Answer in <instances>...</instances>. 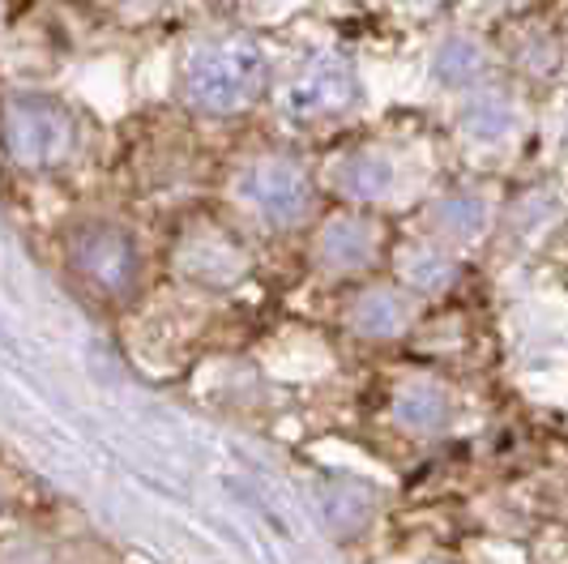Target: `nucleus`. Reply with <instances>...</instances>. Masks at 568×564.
<instances>
[{
    "label": "nucleus",
    "mask_w": 568,
    "mask_h": 564,
    "mask_svg": "<svg viewBox=\"0 0 568 564\" xmlns=\"http://www.w3.org/2000/svg\"><path fill=\"white\" fill-rule=\"evenodd\" d=\"M265 52L253 39H210L184 64V99L210 115H231L244 112L248 103H256L261 85H265Z\"/></svg>",
    "instance_id": "f257e3e1"
},
{
    "label": "nucleus",
    "mask_w": 568,
    "mask_h": 564,
    "mask_svg": "<svg viewBox=\"0 0 568 564\" xmlns=\"http://www.w3.org/2000/svg\"><path fill=\"white\" fill-rule=\"evenodd\" d=\"M235 201L240 210L265 231H295L308 223L316 205V184L300 159L286 154H261L244 163L235 175Z\"/></svg>",
    "instance_id": "f03ea898"
},
{
    "label": "nucleus",
    "mask_w": 568,
    "mask_h": 564,
    "mask_svg": "<svg viewBox=\"0 0 568 564\" xmlns=\"http://www.w3.org/2000/svg\"><path fill=\"white\" fill-rule=\"evenodd\" d=\"M359 73L355 64L338 52H313L304 57L291 73H286L283 90H278V112L291 120V124H329V120H342L359 108Z\"/></svg>",
    "instance_id": "7ed1b4c3"
},
{
    "label": "nucleus",
    "mask_w": 568,
    "mask_h": 564,
    "mask_svg": "<svg viewBox=\"0 0 568 564\" xmlns=\"http://www.w3.org/2000/svg\"><path fill=\"white\" fill-rule=\"evenodd\" d=\"M454 133L466 150L475 154H509L530 133V108L526 99L505 82H491L466 99H457L454 108Z\"/></svg>",
    "instance_id": "20e7f679"
},
{
    "label": "nucleus",
    "mask_w": 568,
    "mask_h": 564,
    "mask_svg": "<svg viewBox=\"0 0 568 564\" xmlns=\"http://www.w3.org/2000/svg\"><path fill=\"white\" fill-rule=\"evenodd\" d=\"M4 145L27 168H57L78 150V120L52 99L18 94L4 103Z\"/></svg>",
    "instance_id": "39448f33"
},
{
    "label": "nucleus",
    "mask_w": 568,
    "mask_h": 564,
    "mask_svg": "<svg viewBox=\"0 0 568 564\" xmlns=\"http://www.w3.org/2000/svg\"><path fill=\"white\" fill-rule=\"evenodd\" d=\"M385 256V231L368 210H338L313 235V265L321 279L346 282L368 274L372 265Z\"/></svg>",
    "instance_id": "423d86ee"
},
{
    "label": "nucleus",
    "mask_w": 568,
    "mask_h": 564,
    "mask_svg": "<svg viewBox=\"0 0 568 564\" xmlns=\"http://www.w3.org/2000/svg\"><path fill=\"white\" fill-rule=\"evenodd\" d=\"M491 226H496V193L479 180H454L424 205V235L440 240L454 253L484 244Z\"/></svg>",
    "instance_id": "0eeeda50"
},
{
    "label": "nucleus",
    "mask_w": 568,
    "mask_h": 564,
    "mask_svg": "<svg viewBox=\"0 0 568 564\" xmlns=\"http://www.w3.org/2000/svg\"><path fill=\"white\" fill-rule=\"evenodd\" d=\"M402 154L385 141H359V145H346L334 168H329V184L346 205L355 210H372V205H385L402 193Z\"/></svg>",
    "instance_id": "6e6552de"
},
{
    "label": "nucleus",
    "mask_w": 568,
    "mask_h": 564,
    "mask_svg": "<svg viewBox=\"0 0 568 564\" xmlns=\"http://www.w3.org/2000/svg\"><path fill=\"white\" fill-rule=\"evenodd\" d=\"M427 78L457 103L484 85L500 82V52L475 30H445L427 52Z\"/></svg>",
    "instance_id": "1a4fd4ad"
},
{
    "label": "nucleus",
    "mask_w": 568,
    "mask_h": 564,
    "mask_svg": "<svg viewBox=\"0 0 568 564\" xmlns=\"http://www.w3.org/2000/svg\"><path fill=\"white\" fill-rule=\"evenodd\" d=\"M419 295H410L402 282H376L364 286L351 309H346V325L351 334H359L364 342H398L415 330L419 321Z\"/></svg>",
    "instance_id": "9d476101"
},
{
    "label": "nucleus",
    "mask_w": 568,
    "mask_h": 564,
    "mask_svg": "<svg viewBox=\"0 0 568 564\" xmlns=\"http://www.w3.org/2000/svg\"><path fill=\"white\" fill-rule=\"evenodd\" d=\"M394 274H398V282L410 295L440 300L462 282V253L445 249L440 240L419 231V235H406L394 249Z\"/></svg>",
    "instance_id": "9b49d317"
},
{
    "label": "nucleus",
    "mask_w": 568,
    "mask_h": 564,
    "mask_svg": "<svg viewBox=\"0 0 568 564\" xmlns=\"http://www.w3.org/2000/svg\"><path fill=\"white\" fill-rule=\"evenodd\" d=\"M73 265H78V274L85 282H94L99 291L115 295V291L133 286V279H138V249H133L129 235H120L112 226H90L73 244Z\"/></svg>",
    "instance_id": "f8f14e48"
},
{
    "label": "nucleus",
    "mask_w": 568,
    "mask_h": 564,
    "mask_svg": "<svg viewBox=\"0 0 568 564\" xmlns=\"http://www.w3.org/2000/svg\"><path fill=\"white\" fill-rule=\"evenodd\" d=\"M175 265L189 274L193 282H205V286H231V282L244 279L248 270V253L244 244L219 231V226H201L184 240V249L175 253Z\"/></svg>",
    "instance_id": "ddd939ff"
},
{
    "label": "nucleus",
    "mask_w": 568,
    "mask_h": 564,
    "mask_svg": "<svg viewBox=\"0 0 568 564\" xmlns=\"http://www.w3.org/2000/svg\"><path fill=\"white\" fill-rule=\"evenodd\" d=\"M457 397L445 381L436 376H406L398 390H394V402H389V420L398 423L402 432L410 436H436L454 423Z\"/></svg>",
    "instance_id": "4468645a"
},
{
    "label": "nucleus",
    "mask_w": 568,
    "mask_h": 564,
    "mask_svg": "<svg viewBox=\"0 0 568 564\" xmlns=\"http://www.w3.org/2000/svg\"><path fill=\"white\" fill-rule=\"evenodd\" d=\"M560 57H565V48L547 27H526V34L509 48V60L526 78H551L560 69Z\"/></svg>",
    "instance_id": "2eb2a0df"
},
{
    "label": "nucleus",
    "mask_w": 568,
    "mask_h": 564,
    "mask_svg": "<svg viewBox=\"0 0 568 564\" xmlns=\"http://www.w3.org/2000/svg\"><path fill=\"white\" fill-rule=\"evenodd\" d=\"M551 138H556V145L560 150H568V99L556 108V120H551Z\"/></svg>",
    "instance_id": "dca6fc26"
},
{
    "label": "nucleus",
    "mask_w": 568,
    "mask_h": 564,
    "mask_svg": "<svg viewBox=\"0 0 568 564\" xmlns=\"http://www.w3.org/2000/svg\"><path fill=\"white\" fill-rule=\"evenodd\" d=\"M479 9H487V13H513V9H521L526 0H475Z\"/></svg>",
    "instance_id": "f3484780"
},
{
    "label": "nucleus",
    "mask_w": 568,
    "mask_h": 564,
    "mask_svg": "<svg viewBox=\"0 0 568 564\" xmlns=\"http://www.w3.org/2000/svg\"><path fill=\"white\" fill-rule=\"evenodd\" d=\"M415 9H440V4H449V0H410Z\"/></svg>",
    "instance_id": "a211bd4d"
}]
</instances>
